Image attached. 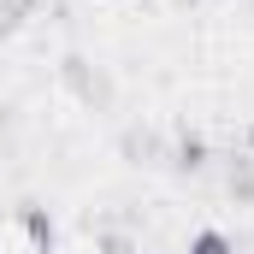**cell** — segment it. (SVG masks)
<instances>
[{"mask_svg": "<svg viewBox=\"0 0 254 254\" xmlns=\"http://www.w3.org/2000/svg\"><path fill=\"white\" fill-rule=\"evenodd\" d=\"M18 219H24V237H30L36 254H54V249H60V225H54V213H48L42 201H24Z\"/></svg>", "mask_w": 254, "mask_h": 254, "instance_id": "6da1fadb", "label": "cell"}, {"mask_svg": "<svg viewBox=\"0 0 254 254\" xmlns=\"http://www.w3.org/2000/svg\"><path fill=\"white\" fill-rule=\"evenodd\" d=\"M172 166H178V172H201V166H207V142H201L195 130H184V136H178V148H172Z\"/></svg>", "mask_w": 254, "mask_h": 254, "instance_id": "7a4b0ae2", "label": "cell"}, {"mask_svg": "<svg viewBox=\"0 0 254 254\" xmlns=\"http://www.w3.org/2000/svg\"><path fill=\"white\" fill-rule=\"evenodd\" d=\"M190 254H237V243H231V231H219V225H201L190 237Z\"/></svg>", "mask_w": 254, "mask_h": 254, "instance_id": "3957f363", "label": "cell"}, {"mask_svg": "<svg viewBox=\"0 0 254 254\" xmlns=\"http://www.w3.org/2000/svg\"><path fill=\"white\" fill-rule=\"evenodd\" d=\"M231 195L237 201H254V160H237L231 166Z\"/></svg>", "mask_w": 254, "mask_h": 254, "instance_id": "277c9868", "label": "cell"}, {"mask_svg": "<svg viewBox=\"0 0 254 254\" xmlns=\"http://www.w3.org/2000/svg\"><path fill=\"white\" fill-rule=\"evenodd\" d=\"M36 0H0V24L12 30V24H24V12H30Z\"/></svg>", "mask_w": 254, "mask_h": 254, "instance_id": "5b68a950", "label": "cell"}]
</instances>
